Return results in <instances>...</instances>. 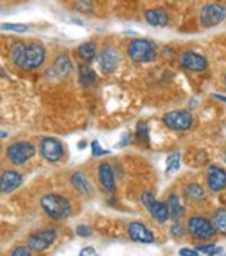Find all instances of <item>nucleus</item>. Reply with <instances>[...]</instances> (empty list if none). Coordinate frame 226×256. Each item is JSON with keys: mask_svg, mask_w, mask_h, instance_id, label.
<instances>
[{"mask_svg": "<svg viewBox=\"0 0 226 256\" xmlns=\"http://www.w3.org/2000/svg\"><path fill=\"white\" fill-rule=\"evenodd\" d=\"M11 59L15 63V66H18L21 69H36L45 60V49L38 42H32L28 45L18 44L13 48Z\"/></svg>", "mask_w": 226, "mask_h": 256, "instance_id": "1", "label": "nucleus"}, {"mask_svg": "<svg viewBox=\"0 0 226 256\" xmlns=\"http://www.w3.org/2000/svg\"><path fill=\"white\" fill-rule=\"evenodd\" d=\"M41 206L43 208V212L52 217L53 220H62L66 218L71 212V206L70 202L67 200V198H64L62 194H49L42 196Z\"/></svg>", "mask_w": 226, "mask_h": 256, "instance_id": "2", "label": "nucleus"}, {"mask_svg": "<svg viewBox=\"0 0 226 256\" xmlns=\"http://www.w3.org/2000/svg\"><path fill=\"white\" fill-rule=\"evenodd\" d=\"M127 54L133 62H152L157 56V45L150 40H133L127 46Z\"/></svg>", "mask_w": 226, "mask_h": 256, "instance_id": "3", "label": "nucleus"}, {"mask_svg": "<svg viewBox=\"0 0 226 256\" xmlns=\"http://www.w3.org/2000/svg\"><path fill=\"white\" fill-rule=\"evenodd\" d=\"M189 232L192 234L196 240H201V241H207L211 240L215 236V227H214L213 222L207 220L204 217H192L189 220Z\"/></svg>", "mask_w": 226, "mask_h": 256, "instance_id": "4", "label": "nucleus"}, {"mask_svg": "<svg viewBox=\"0 0 226 256\" xmlns=\"http://www.w3.org/2000/svg\"><path fill=\"white\" fill-rule=\"evenodd\" d=\"M35 147L27 142H17L7 147V158L13 162L14 166H21L27 160L34 157Z\"/></svg>", "mask_w": 226, "mask_h": 256, "instance_id": "5", "label": "nucleus"}, {"mask_svg": "<svg viewBox=\"0 0 226 256\" xmlns=\"http://www.w3.org/2000/svg\"><path fill=\"white\" fill-rule=\"evenodd\" d=\"M226 18V8L221 4H207L200 13L201 26L206 28L215 27Z\"/></svg>", "mask_w": 226, "mask_h": 256, "instance_id": "6", "label": "nucleus"}, {"mask_svg": "<svg viewBox=\"0 0 226 256\" xmlns=\"http://www.w3.org/2000/svg\"><path fill=\"white\" fill-rule=\"evenodd\" d=\"M143 203H144L145 208H148V212L151 213V216H152L158 222H165L169 218V216H171L169 204L155 200L154 194H148V192L143 194Z\"/></svg>", "mask_w": 226, "mask_h": 256, "instance_id": "7", "label": "nucleus"}, {"mask_svg": "<svg viewBox=\"0 0 226 256\" xmlns=\"http://www.w3.org/2000/svg\"><path fill=\"white\" fill-rule=\"evenodd\" d=\"M162 120L172 130H187L193 124L192 115L187 111H172L166 114Z\"/></svg>", "mask_w": 226, "mask_h": 256, "instance_id": "8", "label": "nucleus"}, {"mask_svg": "<svg viewBox=\"0 0 226 256\" xmlns=\"http://www.w3.org/2000/svg\"><path fill=\"white\" fill-rule=\"evenodd\" d=\"M41 154L49 162H56L63 157V146L59 140L52 138H43L41 142Z\"/></svg>", "mask_w": 226, "mask_h": 256, "instance_id": "9", "label": "nucleus"}, {"mask_svg": "<svg viewBox=\"0 0 226 256\" xmlns=\"http://www.w3.org/2000/svg\"><path fill=\"white\" fill-rule=\"evenodd\" d=\"M56 238L55 230H45V231H39L34 236H29L28 240V246L32 250H48L49 246L53 244Z\"/></svg>", "mask_w": 226, "mask_h": 256, "instance_id": "10", "label": "nucleus"}, {"mask_svg": "<svg viewBox=\"0 0 226 256\" xmlns=\"http://www.w3.org/2000/svg\"><path fill=\"white\" fill-rule=\"evenodd\" d=\"M127 232L133 241L136 242H143V244H151L155 241V236L151 232L148 227H145L144 224L141 222H130L129 227H127Z\"/></svg>", "mask_w": 226, "mask_h": 256, "instance_id": "11", "label": "nucleus"}, {"mask_svg": "<svg viewBox=\"0 0 226 256\" xmlns=\"http://www.w3.org/2000/svg\"><path fill=\"white\" fill-rule=\"evenodd\" d=\"M180 64L186 70L203 72L207 69V59L204 56L194 54V52H185L180 58Z\"/></svg>", "mask_w": 226, "mask_h": 256, "instance_id": "12", "label": "nucleus"}, {"mask_svg": "<svg viewBox=\"0 0 226 256\" xmlns=\"http://www.w3.org/2000/svg\"><path fill=\"white\" fill-rule=\"evenodd\" d=\"M208 186L213 192H220L226 186V171L221 166H211L208 168Z\"/></svg>", "mask_w": 226, "mask_h": 256, "instance_id": "13", "label": "nucleus"}, {"mask_svg": "<svg viewBox=\"0 0 226 256\" xmlns=\"http://www.w3.org/2000/svg\"><path fill=\"white\" fill-rule=\"evenodd\" d=\"M120 62V56L116 49L106 48L99 56V66L105 73H113Z\"/></svg>", "mask_w": 226, "mask_h": 256, "instance_id": "14", "label": "nucleus"}, {"mask_svg": "<svg viewBox=\"0 0 226 256\" xmlns=\"http://www.w3.org/2000/svg\"><path fill=\"white\" fill-rule=\"evenodd\" d=\"M22 182V176L17 171H4L0 178V189L3 194H10L20 186Z\"/></svg>", "mask_w": 226, "mask_h": 256, "instance_id": "15", "label": "nucleus"}, {"mask_svg": "<svg viewBox=\"0 0 226 256\" xmlns=\"http://www.w3.org/2000/svg\"><path fill=\"white\" fill-rule=\"evenodd\" d=\"M99 180L102 184L103 189L106 192H113L115 190V175H113V171L110 168L109 164H101L99 166Z\"/></svg>", "mask_w": 226, "mask_h": 256, "instance_id": "16", "label": "nucleus"}, {"mask_svg": "<svg viewBox=\"0 0 226 256\" xmlns=\"http://www.w3.org/2000/svg\"><path fill=\"white\" fill-rule=\"evenodd\" d=\"M145 20L150 26L154 27H164L168 24V16L161 10H148L145 13Z\"/></svg>", "mask_w": 226, "mask_h": 256, "instance_id": "17", "label": "nucleus"}, {"mask_svg": "<svg viewBox=\"0 0 226 256\" xmlns=\"http://www.w3.org/2000/svg\"><path fill=\"white\" fill-rule=\"evenodd\" d=\"M53 69H55V72L59 76H67L69 73H71L73 66H71V62H70V59L67 58V55L57 56L55 60Z\"/></svg>", "mask_w": 226, "mask_h": 256, "instance_id": "18", "label": "nucleus"}, {"mask_svg": "<svg viewBox=\"0 0 226 256\" xmlns=\"http://www.w3.org/2000/svg\"><path fill=\"white\" fill-rule=\"evenodd\" d=\"M71 185L74 186L77 192H80L81 194H89L91 188H89L88 180L81 172H75L71 175Z\"/></svg>", "mask_w": 226, "mask_h": 256, "instance_id": "19", "label": "nucleus"}, {"mask_svg": "<svg viewBox=\"0 0 226 256\" xmlns=\"http://www.w3.org/2000/svg\"><path fill=\"white\" fill-rule=\"evenodd\" d=\"M185 194L186 198L192 202H203L206 199V192L199 184H190L185 189Z\"/></svg>", "mask_w": 226, "mask_h": 256, "instance_id": "20", "label": "nucleus"}, {"mask_svg": "<svg viewBox=\"0 0 226 256\" xmlns=\"http://www.w3.org/2000/svg\"><path fill=\"white\" fill-rule=\"evenodd\" d=\"M213 224L218 232L226 236V208H218L214 213Z\"/></svg>", "mask_w": 226, "mask_h": 256, "instance_id": "21", "label": "nucleus"}, {"mask_svg": "<svg viewBox=\"0 0 226 256\" xmlns=\"http://www.w3.org/2000/svg\"><path fill=\"white\" fill-rule=\"evenodd\" d=\"M78 56L85 62H91L94 60L96 56V45L94 42H85L78 48Z\"/></svg>", "mask_w": 226, "mask_h": 256, "instance_id": "22", "label": "nucleus"}, {"mask_svg": "<svg viewBox=\"0 0 226 256\" xmlns=\"http://www.w3.org/2000/svg\"><path fill=\"white\" fill-rule=\"evenodd\" d=\"M78 77H80V83L84 84V86H91V84L95 83L96 80L95 72L88 66H80Z\"/></svg>", "mask_w": 226, "mask_h": 256, "instance_id": "23", "label": "nucleus"}, {"mask_svg": "<svg viewBox=\"0 0 226 256\" xmlns=\"http://www.w3.org/2000/svg\"><path fill=\"white\" fill-rule=\"evenodd\" d=\"M168 204H169V208H171L172 218H173V220H179V218L183 216V213H185V208H182V204H180V202H179L178 194H171Z\"/></svg>", "mask_w": 226, "mask_h": 256, "instance_id": "24", "label": "nucleus"}, {"mask_svg": "<svg viewBox=\"0 0 226 256\" xmlns=\"http://www.w3.org/2000/svg\"><path fill=\"white\" fill-rule=\"evenodd\" d=\"M179 166H180V154L172 152L166 158V172H173V171L179 170Z\"/></svg>", "mask_w": 226, "mask_h": 256, "instance_id": "25", "label": "nucleus"}, {"mask_svg": "<svg viewBox=\"0 0 226 256\" xmlns=\"http://www.w3.org/2000/svg\"><path fill=\"white\" fill-rule=\"evenodd\" d=\"M199 252H204L207 255H218L222 252V248H218L215 245H201V246H197Z\"/></svg>", "mask_w": 226, "mask_h": 256, "instance_id": "26", "label": "nucleus"}, {"mask_svg": "<svg viewBox=\"0 0 226 256\" xmlns=\"http://www.w3.org/2000/svg\"><path fill=\"white\" fill-rule=\"evenodd\" d=\"M3 30H10V31H15V32H25L28 30L27 26H24V24H10V22H7V24H3L1 26Z\"/></svg>", "mask_w": 226, "mask_h": 256, "instance_id": "27", "label": "nucleus"}, {"mask_svg": "<svg viewBox=\"0 0 226 256\" xmlns=\"http://www.w3.org/2000/svg\"><path fill=\"white\" fill-rule=\"evenodd\" d=\"M137 138L138 140H143V142L148 140V129H147V125L143 122L137 125Z\"/></svg>", "mask_w": 226, "mask_h": 256, "instance_id": "28", "label": "nucleus"}, {"mask_svg": "<svg viewBox=\"0 0 226 256\" xmlns=\"http://www.w3.org/2000/svg\"><path fill=\"white\" fill-rule=\"evenodd\" d=\"M91 147H92V154L94 156H96V157H99V156H105V154H108V150H105V148H102L101 147V144H99V142L98 140H94L92 142V144H91Z\"/></svg>", "mask_w": 226, "mask_h": 256, "instance_id": "29", "label": "nucleus"}, {"mask_svg": "<svg viewBox=\"0 0 226 256\" xmlns=\"http://www.w3.org/2000/svg\"><path fill=\"white\" fill-rule=\"evenodd\" d=\"M75 232H77V236H82V238L89 236L91 234H92L91 228H89V227H87V226H78V227H77V230H75Z\"/></svg>", "mask_w": 226, "mask_h": 256, "instance_id": "30", "label": "nucleus"}, {"mask_svg": "<svg viewBox=\"0 0 226 256\" xmlns=\"http://www.w3.org/2000/svg\"><path fill=\"white\" fill-rule=\"evenodd\" d=\"M183 227L179 224V222H176V224H173V227H172V236H175V238H178V236H183Z\"/></svg>", "mask_w": 226, "mask_h": 256, "instance_id": "31", "label": "nucleus"}, {"mask_svg": "<svg viewBox=\"0 0 226 256\" xmlns=\"http://www.w3.org/2000/svg\"><path fill=\"white\" fill-rule=\"evenodd\" d=\"M11 255L13 256H29L31 255V248H17V250H14L11 252Z\"/></svg>", "mask_w": 226, "mask_h": 256, "instance_id": "32", "label": "nucleus"}, {"mask_svg": "<svg viewBox=\"0 0 226 256\" xmlns=\"http://www.w3.org/2000/svg\"><path fill=\"white\" fill-rule=\"evenodd\" d=\"M80 255H95V250L92 246H88V248H84V250L80 252Z\"/></svg>", "mask_w": 226, "mask_h": 256, "instance_id": "33", "label": "nucleus"}, {"mask_svg": "<svg viewBox=\"0 0 226 256\" xmlns=\"http://www.w3.org/2000/svg\"><path fill=\"white\" fill-rule=\"evenodd\" d=\"M180 255H189V256H197V252L196 250H180L179 252Z\"/></svg>", "mask_w": 226, "mask_h": 256, "instance_id": "34", "label": "nucleus"}, {"mask_svg": "<svg viewBox=\"0 0 226 256\" xmlns=\"http://www.w3.org/2000/svg\"><path fill=\"white\" fill-rule=\"evenodd\" d=\"M214 97L217 98V100H221V101L226 102V97H222V96H218V94H214Z\"/></svg>", "mask_w": 226, "mask_h": 256, "instance_id": "35", "label": "nucleus"}, {"mask_svg": "<svg viewBox=\"0 0 226 256\" xmlns=\"http://www.w3.org/2000/svg\"><path fill=\"white\" fill-rule=\"evenodd\" d=\"M85 146H87V143H84V142H81V143L78 144V147H80V148H82V147H85Z\"/></svg>", "mask_w": 226, "mask_h": 256, "instance_id": "36", "label": "nucleus"}, {"mask_svg": "<svg viewBox=\"0 0 226 256\" xmlns=\"http://www.w3.org/2000/svg\"><path fill=\"white\" fill-rule=\"evenodd\" d=\"M225 82H226V76H225Z\"/></svg>", "mask_w": 226, "mask_h": 256, "instance_id": "37", "label": "nucleus"}]
</instances>
